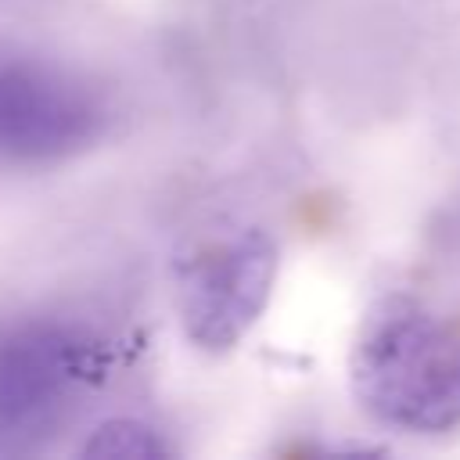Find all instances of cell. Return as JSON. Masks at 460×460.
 <instances>
[{
    "label": "cell",
    "mask_w": 460,
    "mask_h": 460,
    "mask_svg": "<svg viewBox=\"0 0 460 460\" xmlns=\"http://www.w3.org/2000/svg\"><path fill=\"white\" fill-rule=\"evenodd\" d=\"M356 402L385 428L435 435L460 424V334L410 295H385L352 345Z\"/></svg>",
    "instance_id": "cell-1"
},
{
    "label": "cell",
    "mask_w": 460,
    "mask_h": 460,
    "mask_svg": "<svg viewBox=\"0 0 460 460\" xmlns=\"http://www.w3.org/2000/svg\"><path fill=\"white\" fill-rule=\"evenodd\" d=\"M277 280V244L262 226H226L190 241L172 262L176 316L201 352H230L262 316Z\"/></svg>",
    "instance_id": "cell-2"
},
{
    "label": "cell",
    "mask_w": 460,
    "mask_h": 460,
    "mask_svg": "<svg viewBox=\"0 0 460 460\" xmlns=\"http://www.w3.org/2000/svg\"><path fill=\"white\" fill-rule=\"evenodd\" d=\"M101 374V345L54 320L0 331V453L32 449Z\"/></svg>",
    "instance_id": "cell-3"
},
{
    "label": "cell",
    "mask_w": 460,
    "mask_h": 460,
    "mask_svg": "<svg viewBox=\"0 0 460 460\" xmlns=\"http://www.w3.org/2000/svg\"><path fill=\"white\" fill-rule=\"evenodd\" d=\"M101 104L61 72L0 65V158L47 162L86 147L101 133Z\"/></svg>",
    "instance_id": "cell-4"
},
{
    "label": "cell",
    "mask_w": 460,
    "mask_h": 460,
    "mask_svg": "<svg viewBox=\"0 0 460 460\" xmlns=\"http://www.w3.org/2000/svg\"><path fill=\"white\" fill-rule=\"evenodd\" d=\"M79 456H101V460H155L165 456V442L158 431H151L140 420H104L93 428L90 438H83Z\"/></svg>",
    "instance_id": "cell-5"
}]
</instances>
